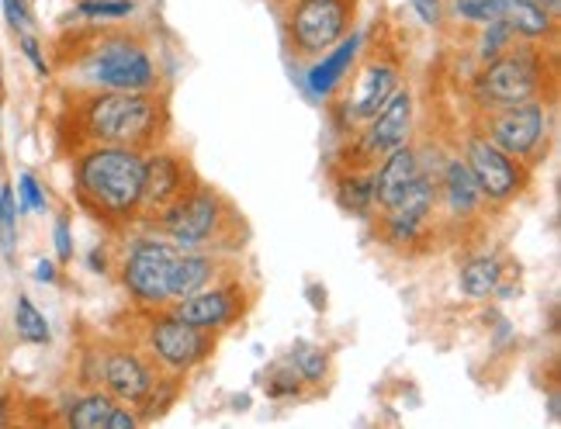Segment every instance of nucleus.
<instances>
[{
    "label": "nucleus",
    "instance_id": "obj_6",
    "mask_svg": "<svg viewBox=\"0 0 561 429\" xmlns=\"http://www.w3.org/2000/svg\"><path fill=\"white\" fill-rule=\"evenodd\" d=\"M215 343H219V336L191 326L170 309H153V315L146 318V350L167 374L184 378L198 371L215 353Z\"/></svg>",
    "mask_w": 561,
    "mask_h": 429
},
{
    "label": "nucleus",
    "instance_id": "obj_5",
    "mask_svg": "<svg viewBox=\"0 0 561 429\" xmlns=\"http://www.w3.org/2000/svg\"><path fill=\"white\" fill-rule=\"evenodd\" d=\"M229 219H232V208L222 201L219 190L194 181L174 205L157 215L153 225L178 250H205L211 246V240H219Z\"/></svg>",
    "mask_w": 561,
    "mask_h": 429
},
{
    "label": "nucleus",
    "instance_id": "obj_31",
    "mask_svg": "<svg viewBox=\"0 0 561 429\" xmlns=\"http://www.w3.org/2000/svg\"><path fill=\"white\" fill-rule=\"evenodd\" d=\"M510 42H513V32H510L506 21H503V18L489 21V25H482V38H479V59H482V62L495 59L500 53H506V49H510Z\"/></svg>",
    "mask_w": 561,
    "mask_h": 429
},
{
    "label": "nucleus",
    "instance_id": "obj_4",
    "mask_svg": "<svg viewBox=\"0 0 561 429\" xmlns=\"http://www.w3.org/2000/svg\"><path fill=\"white\" fill-rule=\"evenodd\" d=\"M548 67L545 56L530 46H510L495 59L485 62V70L474 77V101L485 112L492 107H510V104H527L541 101L545 94Z\"/></svg>",
    "mask_w": 561,
    "mask_h": 429
},
{
    "label": "nucleus",
    "instance_id": "obj_10",
    "mask_svg": "<svg viewBox=\"0 0 561 429\" xmlns=\"http://www.w3.org/2000/svg\"><path fill=\"white\" fill-rule=\"evenodd\" d=\"M465 163L471 170L474 184L482 190V201L489 205H506L516 195H524V187L530 181L527 163L506 156L500 146L489 142V136H471L465 142Z\"/></svg>",
    "mask_w": 561,
    "mask_h": 429
},
{
    "label": "nucleus",
    "instance_id": "obj_12",
    "mask_svg": "<svg viewBox=\"0 0 561 429\" xmlns=\"http://www.w3.org/2000/svg\"><path fill=\"white\" fill-rule=\"evenodd\" d=\"M174 315H181L184 322H191V326H198L205 333H226L232 329L236 322L243 318L247 312V298H243V288L240 285H208L202 291H194L187 298H181V302H170L167 305Z\"/></svg>",
    "mask_w": 561,
    "mask_h": 429
},
{
    "label": "nucleus",
    "instance_id": "obj_29",
    "mask_svg": "<svg viewBox=\"0 0 561 429\" xmlns=\"http://www.w3.org/2000/svg\"><path fill=\"white\" fill-rule=\"evenodd\" d=\"M136 11L133 0H77V8L70 18L80 21H118Z\"/></svg>",
    "mask_w": 561,
    "mask_h": 429
},
{
    "label": "nucleus",
    "instance_id": "obj_15",
    "mask_svg": "<svg viewBox=\"0 0 561 429\" xmlns=\"http://www.w3.org/2000/svg\"><path fill=\"white\" fill-rule=\"evenodd\" d=\"M157 381V371L149 368V360L128 347L104 350V368H101V384L104 392L122 405H136L149 395Z\"/></svg>",
    "mask_w": 561,
    "mask_h": 429
},
{
    "label": "nucleus",
    "instance_id": "obj_3",
    "mask_svg": "<svg viewBox=\"0 0 561 429\" xmlns=\"http://www.w3.org/2000/svg\"><path fill=\"white\" fill-rule=\"evenodd\" d=\"M77 77L91 91H157L160 73L149 49L128 32H104L91 38L73 59Z\"/></svg>",
    "mask_w": 561,
    "mask_h": 429
},
{
    "label": "nucleus",
    "instance_id": "obj_8",
    "mask_svg": "<svg viewBox=\"0 0 561 429\" xmlns=\"http://www.w3.org/2000/svg\"><path fill=\"white\" fill-rule=\"evenodd\" d=\"M485 136L513 160L520 163L541 160V149L548 146V104L527 101V104L492 107L485 115Z\"/></svg>",
    "mask_w": 561,
    "mask_h": 429
},
{
    "label": "nucleus",
    "instance_id": "obj_37",
    "mask_svg": "<svg viewBox=\"0 0 561 429\" xmlns=\"http://www.w3.org/2000/svg\"><path fill=\"white\" fill-rule=\"evenodd\" d=\"M35 281L38 285H56L59 281V264L56 260H46V256H42V260H35Z\"/></svg>",
    "mask_w": 561,
    "mask_h": 429
},
{
    "label": "nucleus",
    "instance_id": "obj_9",
    "mask_svg": "<svg viewBox=\"0 0 561 429\" xmlns=\"http://www.w3.org/2000/svg\"><path fill=\"white\" fill-rule=\"evenodd\" d=\"M354 0H295L288 14L291 49L298 56H322L351 32Z\"/></svg>",
    "mask_w": 561,
    "mask_h": 429
},
{
    "label": "nucleus",
    "instance_id": "obj_7",
    "mask_svg": "<svg viewBox=\"0 0 561 429\" xmlns=\"http://www.w3.org/2000/svg\"><path fill=\"white\" fill-rule=\"evenodd\" d=\"M178 246L157 235H142L128 246L122 260V285L139 309H167L170 305V267H174Z\"/></svg>",
    "mask_w": 561,
    "mask_h": 429
},
{
    "label": "nucleus",
    "instance_id": "obj_36",
    "mask_svg": "<svg viewBox=\"0 0 561 429\" xmlns=\"http://www.w3.org/2000/svg\"><path fill=\"white\" fill-rule=\"evenodd\" d=\"M409 8L416 11V18L426 28H440L444 25V0H409Z\"/></svg>",
    "mask_w": 561,
    "mask_h": 429
},
{
    "label": "nucleus",
    "instance_id": "obj_22",
    "mask_svg": "<svg viewBox=\"0 0 561 429\" xmlns=\"http://www.w3.org/2000/svg\"><path fill=\"white\" fill-rule=\"evenodd\" d=\"M503 21L510 25L513 38H551L554 35V14L545 11L537 0H503Z\"/></svg>",
    "mask_w": 561,
    "mask_h": 429
},
{
    "label": "nucleus",
    "instance_id": "obj_32",
    "mask_svg": "<svg viewBox=\"0 0 561 429\" xmlns=\"http://www.w3.org/2000/svg\"><path fill=\"white\" fill-rule=\"evenodd\" d=\"M455 18L468 25H489V21L503 18V0H455Z\"/></svg>",
    "mask_w": 561,
    "mask_h": 429
},
{
    "label": "nucleus",
    "instance_id": "obj_33",
    "mask_svg": "<svg viewBox=\"0 0 561 429\" xmlns=\"http://www.w3.org/2000/svg\"><path fill=\"white\" fill-rule=\"evenodd\" d=\"M0 8H4L8 28H11L14 35H28V32H35V14H32V4H28V0H0Z\"/></svg>",
    "mask_w": 561,
    "mask_h": 429
},
{
    "label": "nucleus",
    "instance_id": "obj_27",
    "mask_svg": "<svg viewBox=\"0 0 561 429\" xmlns=\"http://www.w3.org/2000/svg\"><path fill=\"white\" fill-rule=\"evenodd\" d=\"M264 392L271 395V398H298V395H306V381H301L298 374H295V368L288 363V357L285 360H277L274 368L267 371V378H264Z\"/></svg>",
    "mask_w": 561,
    "mask_h": 429
},
{
    "label": "nucleus",
    "instance_id": "obj_14",
    "mask_svg": "<svg viewBox=\"0 0 561 429\" xmlns=\"http://www.w3.org/2000/svg\"><path fill=\"white\" fill-rule=\"evenodd\" d=\"M413 91L409 88H399L392 97H388L378 112L368 118L371 125L364 128L360 136V153L368 156V163L375 166L385 153H392L396 146L409 142V136H413Z\"/></svg>",
    "mask_w": 561,
    "mask_h": 429
},
{
    "label": "nucleus",
    "instance_id": "obj_17",
    "mask_svg": "<svg viewBox=\"0 0 561 429\" xmlns=\"http://www.w3.org/2000/svg\"><path fill=\"white\" fill-rule=\"evenodd\" d=\"M423 174V160L409 142L396 146L392 153H385L375 166H371V190H375V208H392L409 187L416 184V177Z\"/></svg>",
    "mask_w": 561,
    "mask_h": 429
},
{
    "label": "nucleus",
    "instance_id": "obj_21",
    "mask_svg": "<svg viewBox=\"0 0 561 429\" xmlns=\"http://www.w3.org/2000/svg\"><path fill=\"white\" fill-rule=\"evenodd\" d=\"M219 277V256L205 250H178L174 267H170V302L208 288Z\"/></svg>",
    "mask_w": 561,
    "mask_h": 429
},
{
    "label": "nucleus",
    "instance_id": "obj_24",
    "mask_svg": "<svg viewBox=\"0 0 561 429\" xmlns=\"http://www.w3.org/2000/svg\"><path fill=\"white\" fill-rule=\"evenodd\" d=\"M336 205L357 215V219H368L375 215V190H371V170H343L336 177Z\"/></svg>",
    "mask_w": 561,
    "mask_h": 429
},
{
    "label": "nucleus",
    "instance_id": "obj_19",
    "mask_svg": "<svg viewBox=\"0 0 561 429\" xmlns=\"http://www.w3.org/2000/svg\"><path fill=\"white\" fill-rule=\"evenodd\" d=\"M437 201H444L450 219H471L482 205V190L474 184L465 156H450L437 177Z\"/></svg>",
    "mask_w": 561,
    "mask_h": 429
},
{
    "label": "nucleus",
    "instance_id": "obj_20",
    "mask_svg": "<svg viewBox=\"0 0 561 429\" xmlns=\"http://www.w3.org/2000/svg\"><path fill=\"white\" fill-rule=\"evenodd\" d=\"M461 291L471 302H489V298H513L506 285V264L495 253H474L461 264Z\"/></svg>",
    "mask_w": 561,
    "mask_h": 429
},
{
    "label": "nucleus",
    "instance_id": "obj_11",
    "mask_svg": "<svg viewBox=\"0 0 561 429\" xmlns=\"http://www.w3.org/2000/svg\"><path fill=\"white\" fill-rule=\"evenodd\" d=\"M437 177H430L426 170L416 177V184L405 190V195L381 211V240L396 250H409L416 246L430 222H434V211H437Z\"/></svg>",
    "mask_w": 561,
    "mask_h": 429
},
{
    "label": "nucleus",
    "instance_id": "obj_34",
    "mask_svg": "<svg viewBox=\"0 0 561 429\" xmlns=\"http://www.w3.org/2000/svg\"><path fill=\"white\" fill-rule=\"evenodd\" d=\"M53 246H56V264H70L73 260V225L67 215H59L53 222Z\"/></svg>",
    "mask_w": 561,
    "mask_h": 429
},
{
    "label": "nucleus",
    "instance_id": "obj_23",
    "mask_svg": "<svg viewBox=\"0 0 561 429\" xmlns=\"http://www.w3.org/2000/svg\"><path fill=\"white\" fill-rule=\"evenodd\" d=\"M115 398L101 392V389H88L73 395L67 405H62V422L70 429H107V419L115 413Z\"/></svg>",
    "mask_w": 561,
    "mask_h": 429
},
{
    "label": "nucleus",
    "instance_id": "obj_38",
    "mask_svg": "<svg viewBox=\"0 0 561 429\" xmlns=\"http://www.w3.org/2000/svg\"><path fill=\"white\" fill-rule=\"evenodd\" d=\"M88 264H91L94 274H107V260H104V253H101V250H94V253L88 256Z\"/></svg>",
    "mask_w": 561,
    "mask_h": 429
},
{
    "label": "nucleus",
    "instance_id": "obj_35",
    "mask_svg": "<svg viewBox=\"0 0 561 429\" xmlns=\"http://www.w3.org/2000/svg\"><path fill=\"white\" fill-rule=\"evenodd\" d=\"M18 46H21V56H25L28 62H32V70L46 80L53 70H49V59H46V53H42V42L35 38V32H28V35H18Z\"/></svg>",
    "mask_w": 561,
    "mask_h": 429
},
{
    "label": "nucleus",
    "instance_id": "obj_2",
    "mask_svg": "<svg viewBox=\"0 0 561 429\" xmlns=\"http://www.w3.org/2000/svg\"><path fill=\"white\" fill-rule=\"evenodd\" d=\"M146 153L128 146H83L73 156V195L104 225L139 219Z\"/></svg>",
    "mask_w": 561,
    "mask_h": 429
},
{
    "label": "nucleus",
    "instance_id": "obj_25",
    "mask_svg": "<svg viewBox=\"0 0 561 429\" xmlns=\"http://www.w3.org/2000/svg\"><path fill=\"white\" fill-rule=\"evenodd\" d=\"M14 336L21 343H28V347H49L53 343L49 318L28 294H18V302H14Z\"/></svg>",
    "mask_w": 561,
    "mask_h": 429
},
{
    "label": "nucleus",
    "instance_id": "obj_16",
    "mask_svg": "<svg viewBox=\"0 0 561 429\" xmlns=\"http://www.w3.org/2000/svg\"><path fill=\"white\" fill-rule=\"evenodd\" d=\"M396 91H399V62L375 59L354 77V88L347 101H343V112H347L351 121H368Z\"/></svg>",
    "mask_w": 561,
    "mask_h": 429
},
{
    "label": "nucleus",
    "instance_id": "obj_1",
    "mask_svg": "<svg viewBox=\"0 0 561 429\" xmlns=\"http://www.w3.org/2000/svg\"><path fill=\"white\" fill-rule=\"evenodd\" d=\"M167 101L157 91H91L73 107L80 146H128L157 149L167 136Z\"/></svg>",
    "mask_w": 561,
    "mask_h": 429
},
{
    "label": "nucleus",
    "instance_id": "obj_18",
    "mask_svg": "<svg viewBox=\"0 0 561 429\" xmlns=\"http://www.w3.org/2000/svg\"><path fill=\"white\" fill-rule=\"evenodd\" d=\"M360 46H364V35L360 32H347L333 49L316 56L309 62V70H306V88H309V94L319 97V101H327L340 88V83L351 77L354 62L360 56Z\"/></svg>",
    "mask_w": 561,
    "mask_h": 429
},
{
    "label": "nucleus",
    "instance_id": "obj_30",
    "mask_svg": "<svg viewBox=\"0 0 561 429\" xmlns=\"http://www.w3.org/2000/svg\"><path fill=\"white\" fill-rule=\"evenodd\" d=\"M18 201H14V184H0V253H14L18 246Z\"/></svg>",
    "mask_w": 561,
    "mask_h": 429
},
{
    "label": "nucleus",
    "instance_id": "obj_26",
    "mask_svg": "<svg viewBox=\"0 0 561 429\" xmlns=\"http://www.w3.org/2000/svg\"><path fill=\"white\" fill-rule=\"evenodd\" d=\"M288 363L295 368V374L309 384H322L330 378V353L316 347V343H295V347L288 350Z\"/></svg>",
    "mask_w": 561,
    "mask_h": 429
},
{
    "label": "nucleus",
    "instance_id": "obj_28",
    "mask_svg": "<svg viewBox=\"0 0 561 429\" xmlns=\"http://www.w3.org/2000/svg\"><path fill=\"white\" fill-rule=\"evenodd\" d=\"M14 201H18V211L21 215H46L49 211V195L42 181L25 170V174H18V184H14Z\"/></svg>",
    "mask_w": 561,
    "mask_h": 429
},
{
    "label": "nucleus",
    "instance_id": "obj_13",
    "mask_svg": "<svg viewBox=\"0 0 561 429\" xmlns=\"http://www.w3.org/2000/svg\"><path fill=\"white\" fill-rule=\"evenodd\" d=\"M194 181H198V177L191 174V166H187L184 156L167 153V149H149V153H146V170H142L139 215L153 222L157 215L174 205Z\"/></svg>",
    "mask_w": 561,
    "mask_h": 429
}]
</instances>
